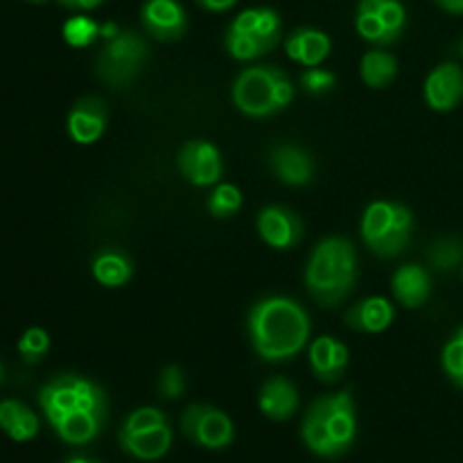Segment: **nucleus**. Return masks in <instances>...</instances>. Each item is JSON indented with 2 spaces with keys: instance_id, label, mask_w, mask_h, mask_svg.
Segmentation results:
<instances>
[{
  "instance_id": "obj_1",
  "label": "nucleus",
  "mask_w": 463,
  "mask_h": 463,
  "mask_svg": "<svg viewBox=\"0 0 463 463\" xmlns=\"http://www.w3.org/2000/svg\"><path fill=\"white\" fill-rule=\"evenodd\" d=\"M247 326L253 348L267 362L292 360L310 337L307 312L285 297L260 298L249 312Z\"/></svg>"
},
{
  "instance_id": "obj_2",
  "label": "nucleus",
  "mask_w": 463,
  "mask_h": 463,
  "mask_svg": "<svg viewBox=\"0 0 463 463\" xmlns=\"http://www.w3.org/2000/svg\"><path fill=\"white\" fill-rule=\"evenodd\" d=\"M355 402L348 392L312 402L301 423V439L315 455L337 459L355 443Z\"/></svg>"
},
{
  "instance_id": "obj_3",
  "label": "nucleus",
  "mask_w": 463,
  "mask_h": 463,
  "mask_svg": "<svg viewBox=\"0 0 463 463\" xmlns=\"http://www.w3.org/2000/svg\"><path fill=\"white\" fill-rule=\"evenodd\" d=\"M355 276V247L346 238H328L312 253L306 285L321 306L335 307L351 294Z\"/></svg>"
},
{
  "instance_id": "obj_4",
  "label": "nucleus",
  "mask_w": 463,
  "mask_h": 463,
  "mask_svg": "<svg viewBox=\"0 0 463 463\" xmlns=\"http://www.w3.org/2000/svg\"><path fill=\"white\" fill-rule=\"evenodd\" d=\"M294 99L289 77L276 66L247 68L233 84V102L251 118H267L283 111Z\"/></svg>"
},
{
  "instance_id": "obj_5",
  "label": "nucleus",
  "mask_w": 463,
  "mask_h": 463,
  "mask_svg": "<svg viewBox=\"0 0 463 463\" xmlns=\"http://www.w3.org/2000/svg\"><path fill=\"white\" fill-rule=\"evenodd\" d=\"M410 208L393 202H373L362 217V238L366 247L383 258L398 256L405 251L411 238Z\"/></svg>"
},
{
  "instance_id": "obj_6",
  "label": "nucleus",
  "mask_w": 463,
  "mask_h": 463,
  "mask_svg": "<svg viewBox=\"0 0 463 463\" xmlns=\"http://www.w3.org/2000/svg\"><path fill=\"white\" fill-rule=\"evenodd\" d=\"M39 405L50 425L80 410L107 414V396H104L102 389L90 383V380L71 373L57 375L54 380H50L41 389Z\"/></svg>"
},
{
  "instance_id": "obj_7",
  "label": "nucleus",
  "mask_w": 463,
  "mask_h": 463,
  "mask_svg": "<svg viewBox=\"0 0 463 463\" xmlns=\"http://www.w3.org/2000/svg\"><path fill=\"white\" fill-rule=\"evenodd\" d=\"M147 59V43L136 32H118L116 36L107 39L104 48L95 59L99 80L111 86H127L143 68Z\"/></svg>"
},
{
  "instance_id": "obj_8",
  "label": "nucleus",
  "mask_w": 463,
  "mask_h": 463,
  "mask_svg": "<svg viewBox=\"0 0 463 463\" xmlns=\"http://www.w3.org/2000/svg\"><path fill=\"white\" fill-rule=\"evenodd\" d=\"M407 12L401 0H360L355 27L362 39L375 45H392L402 36Z\"/></svg>"
},
{
  "instance_id": "obj_9",
  "label": "nucleus",
  "mask_w": 463,
  "mask_h": 463,
  "mask_svg": "<svg viewBox=\"0 0 463 463\" xmlns=\"http://www.w3.org/2000/svg\"><path fill=\"white\" fill-rule=\"evenodd\" d=\"M181 432L208 450H224L233 443L235 428L224 411L211 405H190L181 416Z\"/></svg>"
},
{
  "instance_id": "obj_10",
  "label": "nucleus",
  "mask_w": 463,
  "mask_h": 463,
  "mask_svg": "<svg viewBox=\"0 0 463 463\" xmlns=\"http://www.w3.org/2000/svg\"><path fill=\"white\" fill-rule=\"evenodd\" d=\"M181 175L193 185L206 188L215 185L222 176V156L220 149L208 140H190L181 147L179 158H176Z\"/></svg>"
},
{
  "instance_id": "obj_11",
  "label": "nucleus",
  "mask_w": 463,
  "mask_h": 463,
  "mask_svg": "<svg viewBox=\"0 0 463 463\" xmlns=\"http://www.w3.org/2000/svg\"><path fill=\"white\" fill-rule=\"evenodd\" d=\"M143 27L158 41H176L185 34L188 18L176 0H147L140 9Z\"/></svg>"
},
{
  "instance_id": "obj_12",
  "label": "nucleus",
  "mask_w": 463,
  "mask_h": 463,
  "mask_svg": "<svg viewBox=\"0 0 463 463\" xmlns=\"http://www.w3.org/2000/svg\"><path fill=\"white\" fill-rule=\"evenodd\" d=\"M258 231L274 249H292L303 238V222L294 211L283 206H267L258 215Z\"/></svg>"
},
{
  "instance_id": "obj_13",
  "label": "nucleus",
  "mask_w": 463,
  "mask_h": 463,
  "mask_svg": "<svg viewBox=\"0 0 463 463\" xmlns=\"http://www.w3.org/2000/svg\"><path fill=\"white\" fill-rule=\"evenodd\" d=\"M107 104L95 95L81 98L68 113V134L75 143L90 145L102 138L107 129Z\"/></svg>"
},
{
  "instance_id": "obj_14",
  "label": "nucleus",
  "mask_w": 463,
  "mask_h": 463,
  "mask_svg": "<svg viewBox=\"0 0 463 463\" xmlns=\"http://www.w3.org/2000/svg\"><path fill=\"white\" fill-rule=\"evenodd\" d=\"M425 99L434 111H450L463 99V71L457 63H443L425 80Z\"/></svg>"
},
{
  "instance_id": "obj_15",
  "label": "nucleus",
  "mask_w": 463,
  "mask_h": 463,
  "mask_svg": "<svg viewBox=\"0 0 463 463\" xmlns=\"http://www.w3.org/2000/svg\"><path fill=\"white\" fill-rule=\"evenodd\" d=\"M348 364V348L335 337H319L310 346L312 373L321 383H337Z\"/></svg>"
},
{
  "instance_id": "obj_16",
  "label": "nucleus",
  "mask_w": 463,
  "mask_h": 463,
  "mask_svg": "<svg viewBox=\"0 0 463 463\" xmlns=\"http://www.w3.org/2000/svg\"><path fill=\"white\" fill-rule=\"evenodd\" d=\"M260 411L271 420H288L298 410V392L288 378L267 380L260 389V398H258Z\"/></svg>"
},
{
  "instance_id": "obj_17",
  "label": "nucleus",
  "mask_w": 463,
  "mask_h": 463,
  "mask_svg": "<svg viewBox=\"0 0 463 463\" xmlns=\"http://www.w3.org/2000/svg\"><path fill=\"white\" fill-rule=\"evenodd\" d=\"M330 48H333V43H330L328 34L315 30V27H301V30L292 32V36L285 43L288 57L307 68L319 66L330 54Z\"/></svg>"
},
{
  "instance_id": "obj_18",
  "label": "nucleus",
  "mask_w": 463,
  "mask_h": 463,
  "mask_svg": "<svg viewBox=\"0 0 463 463\" xmlns=\"http://www.w3.org/2000/svg\"><path fill=\"white\" fill-rule=\"evenodd\" d=\"M271 167L276 176L288 185H306L312 179V158L297 145H279L271 152Z\"/></svg>"
},
{
  "instance_id": "obj_19",
  "label": "nucleus",
  "mask_w": 463,
  "mask_h": 463,
  "mask_svg": "<svg viewBox=\"0 0 463 463\" xmlns=\"http://www.w3.org/2000/svg\"><path fill=\"white\" fill-rule=\"evenodd\" d=\"M172 446V430L170 423L158 425V428L145 430V432L125 434L120 432V448L127 455L136 457L143 461L161 459Z\"/></svg>"
},
{
  "instance_id": "obj_20",
  "label": "nucleus",
  "mask_w": 463,
  "mask_h": 463,
  "mask_svg": "<svg viewBox=\"0 0 463 463\" xmlns=\"http://www.w3.org/2000/svg\"><path fill=\"white\" fill-rule=\"evenodd\" d=\"M104 423H107V414L80 410L63 416L61 420H57L52 425V430L57 432V437L61 441L71 443V446H86V443H90L102 432Z\"/></svg>"
},
{
  "instance_id": "obj_21",
  "label": "nucleus",
  "mask_w": 463,
  "mask_h": 463,
  "mask_svg": "<svg viewBox=\"0 0 463 463\" xmlns=\"http://www.w3.org/2000/svg\"><path fill=\"white\" fill-rule=\"evenodd\" d=\"M392 289L396 294L398 301L405 307H420L430 298L432 292V283H430V274L419 265H402L401 269L393 274Z\"/></svg>"
},
{
  "instance_id": "obj_22",
  "label": "nucleus",
  "mask_w": 463,
  "mask_h": 463,
  "mask_svg": "<svg viewBox=\"0 0 463 463\" xmlns=\"http://www.w3.org/2000/svg\"><path fill=\"white\" fill-rule=\"evenodd\" d=\"M393 306L383 297L364 298L346 312V324L362 333H383L392 326Z\"/></svg>"
},
{
  "instance_id": "obj_23",
  "label": "nucleus",
  "mask_w": 463,
  "mask_h": 463,
  "mask_svg": "<svg viewBox=\"0 0 463 463\" xmlns=\"http://www.w3.org/2000/svg\"><path fill=\"white\" fill-rule=\"evenodd\" d=\"M229 30L256 36V39L265 41V43L274 45L276 48V43H279L280 39V18L279 14L269 7L247 9V12H242L235 18L233 25H231Z\"/></svg>"
},
{
  "instance_id": "obj_24",
  "label": "nucleus",
  "mask_w": 463,
  "mask_h": 463,
  "mask_svg": "<svg viewBox=\"0 0 463 463\" xmlns=\"http://www.w3.org/2000/svg\"><path fill=\"white\" fill-rule=\"evenodd\" d=\"M0 430L12 441H30V439H34L39 434V419L23 402L3 401L0 402Z\"/></svg>"
},
{
  "instance_id": "obj_25",
  "label": "nucleus",
  "mask_w": 463,
  "mask_h": 463,
  "mask_svg": "<svg viewBox=\"0 0 463 463\" xmlns=\"http://www.w3.org/2000/svg\"><path fill=\"white\" fill-rule=\"evenodd\" d=\"M398 75V61L384 50H371L362 57V80L371 89H387Z\"/></svg>"
},
{
  "instance_id": "obj_26",
  "label": "nucleus",
  "mask_w": 463,
  "mask_h": 463,
  "mask_svg": "<svg viewBox=\"0 0 463 463\" xmlns=\"http://www.w3.org/2000/svg\"><path fill=\"white\" fill-rule=\"evenodd\" d=\"M129 258L122 256L118 251H102L93 262V276L98 283L107 285V288H120L131 279Z\"/></svg>"
},
{
  "instance_id": "obj_27",
  "label": "nucleus",
  "mask_w": 463,
  "mask_h": 463,
  "mask_svg": "<svg viewBox=\"0 0 463 463\" xmlns=\"http://www.w3.org/2000/svg\"><path fill=\"white\" fill-rule=\"evenodd\" d=\"M226 50H229L231 57L240 59V61H249V59H258L269 52V50H274V45L265 43V41L256 39V36L229 30V34H226Z\"/></svg>"
},
{
  "instance_id": "obj_28",
  "label": "nucleus",
  "mask_w": 463,
  "mask_h": 463,
  "mask_svg": "<svg viewBox=\"0 0 463 463\" xmlns=\"http://www.w3.org/2000/svg\"><path fill=\"white\" fill-rule=\"evenodd\" d=\"M102 34V27L89 16H72L63 23V39L72 48H86Z\"/></svg>"
},
{
  "instance_id": "obj_29",
  "label": "nucleus",
  "mask_w": 463,
  "mask_h": 463,
  "mask_svg": "<svg viewBox=\"0 0 463 463\" xmlns=\"http://www.w3.org/2000/svg\"><path fill=\"white\" fill-rule=\"evenodd\" d=\"M430 262L439 271H450L463 262V242L459 238H441L430 247Z\"/></svg>"
},
{
  "instance_id": "obj_30",
  "label": "nucleus",
  "mask_w": 463,
  "mask_h": 463,
  "mask_svg": "<svg viewBox=\"0 0 463 463\" xmlns=\"http://www.w3.org/2000/svg\"><path fill=\"white\" fill-rule=\"evenodd\" d=\"M242 206V193L235 185L222 184L208 197V211L215 217H231Z\"/></svg>"
},
{
  "instance_id": "obj_31",
  "label": "nucleus",
  "mask_w": 463,
  "mask_h": 463,
  "mask_svg": "<svg viewBox=\"0 0 463 463\" xmlns=\"http://www.w3.org/2000/svg\"><path fill=\"white\" fill-rule=\"evenodd\" d=\"M48 348H50V337L43 328H30L25 335H23L21 342H18V353H21V357L27 362V364L39 362L41 357L48 353Z\"/></svg>"
},
{
  "instance_id": "obj_32",
  "label": "nucleus",
  "mask_w": 463,
  "mask_h": 463,
  "mask_svg": "<svg viewBox=\"0 0 463 463\" xmlns=\"http://www.w3.org/2000/svg\"><path fill=\"white\" fill-rule=\"evenodd\" d=\"M443 369L452 383L463 389V328L443 348Z\"/></svg>"
},
{
  "instance_id": "obj_33",
  "label": "nucleus",
  "mask_w": 463,
  "mask_h": 463,
  "mask_svg": "<svg viewBox=\"0 0 463 463\" xmlns=\"http://www.w3.org/2000/svg\"><path fill=\"white\" fill-rule=\"evenodd\" d=\"M158 425H167L165 414L158 411L156 407H143V410H136L134 414L125 420L120 432L136 434V432H145V430L158 428Z\"/></svg>"
},
{
  "instance_id": "obj_34",
  "label": "nucleus",
  "mask_w": 463,
  "mask_h": 463,
  "mask_svg": "<svg viewBox=\"0 0 463 463\" xmlns=\"http://www.w3.org/2000/svg\"><path fill=\"white\" fill-rule=\"evenodd\" d=\"M335 75L333 72L324 71V68H310V71H306L301 75V84L303 89L307 90V93L312 95H321L326 93V90H330L335 86Z\"/></svg>"
},
{
  "instance_id": "obj_35",
  "label": "nucleus",
  "mask_w": 463,
  "mask_h": 463,
  "mask_svg": "<svg viewBox=\"0 0 463 463\" xmlns=\"http://www.w3.org/2000/svg\"><path fill=\"white\" fill-rule=\"evenodd\" d=\"M185 389L184 371L179 366H167L158 378V392L163 398H179Z\"/></svg>"
},
{
  "instance_id": "obj_36",
  "label": "nucleus",
  "mask_w": 463,
  "mask_h": 463,
  "mask_svg": "<svg viewBox=\"0 0 463 463\" xmlns=\"http://www.w3.org/2000/svg\"><path fill=\"white\" fill-rule=\"evenodd\" d=\"M199 7L208 9V12H226V9L233 7L238 0H194Z\"/></svg>"
},
{
  "instance_id": "obj_37",
  "label": "nucleus",
  "mask_w": 463,
  "mask_h": 463,
  "mask_svg": "<svg viewBox=\"0 0 463 463\" xmlns=\"http://www.w3.org/2000/svg\"><path fill=\"white\" fill-rule=\"evenodd\" d=\"M59 3L68 9H93L99 3H104V0H59Z\"/></svg>"
},
{
  "instance_id": "obj_38",
  "label": "nucleus",
  "mask_w": 463,
  "mask_h": 463,
  "mask_svg": "<svg viewBox=\"0 0 463 463\" xmlns=\"http://www.w3.org/2000/svg\"><path fill=\"white\" fill-rule=\"evenodd\" d=\"M434 3L450 14H463V0H434Z\"/></svg>"
},
{
  "instance_id": "obj_39",
  "label": "nucleus",
  "mask_w": 463,
  "mask_h": 463,
  "mask_svg": "<svg viewBox=\"0 0 463 463\" xmlns=\"http://www.w3.org/2000/svg\"><path fill=\"white\" fill-rule=\"evenodd\" d=\"M66 463H90V459H86V457H72V459H68Z\"/></svg>"
},
{
  "instance_id": "obj_40",
  "label": "nucleus",
  "mask_w": 463,
  "mask_h": 463,
  "mask_svg": "<svg viewBox=\"0 0 463 463\" xmlns=\"http://www.w3.org/2000/svg\"><path fill=\"white\" fill-rule=\"evenodd\" d=\"M3 380H5V369H3V364H0V384H3Z\"/></svg>"
},
{
  "instance_id": "obj_41",
  "label": "nucleus",
  "mask_w": 463,
  "mask_h": 463,
  "mask_svg": "<svg viewBox=\"0 0 463 463\" xmlns=\"http://www.w3.org/2000/svg\"><path fill=\"white\" fill-rule=\"evenodd\" d=\"M27 3H34V5H41V3H48V0H27Z\"/></svg>"
},
{
  "instance_id": "obj_42",
  "label": "nucleus",
  "mask_w": 463,
  "mask_h": 463,
  "mask_svg": "<svg viewBox=\"0 0 463 463\" xmlns=\"http://www.w3.org/2000/svg\"><path fill=\"white\" fill-rule=\"evenodd\" d=\"M461 57H463V41H461Z\"/></svg>"
},
{
  "instance_id": "obj_43",
  "label": "nucleus",
  "mask_w": 463,
  "mask_h": 463,
  "mask_svg": "<svg viewBox=\"0 0 463 463\" xmlns=\"http://www.w3.org/2000/svg\"><path fill=\"white\" fill-rule=\"evenodd\" d=\"M90 463H99V461H95V459H90Z\"/></svg>"
}]
</instances>
